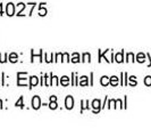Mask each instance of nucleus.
Listing matches in <instances>:
<instances>
[{
	"mask_svg": "<svg viewBox=\"0 0 151 137\" xmlns=\"http://www.w3.org/2000/svg\"><path fill=\"white\" fill-rule=\"evenodd\" d=\"M65 105H66V109L68 110H70V109H73L74 106V99L72 96H67L66 99H65Z\"/></svg>",
	"mask_w": 151,
	"mask_h": 137,
	"instance_id": "obj_1",
	"label": "nucleus"
},
{
	"mask_svg": "<svg viewBox=\"0 0 151 137\" xmlns=\"http://www.w3.org/2000/svg\"><path fill=\"white\" fill-rule=\"evenodd\" d=\"M32 106H33V109H35V110H38L39 107L41 106V101H40L39 96H34L33 97V99H32Z\"/></svg>",
	"mask_w": 151,
	"mask_h": 137,
	"instance_id": "obj_2",
	"label": "nucleus"
},
{
	"mask_svg": "<svg viewBox=\"0 0 151 137\" xmlns=\"http://www.w3.org/2000/svg\"><path fill=\"white\" fill-rule=\"evenodd\" d=\"M6 13H7L8 16H13L15 14V7H14L13 4H8L7 5V10H6Z\"/></svg>",
	"mask_w": 151,
	"mask_h": 137,
	"instance_id": "obj_3",
	"label": "nucleus"
},
{
	"mask_svg": "<svg viewBox=\"0 0 151 137\" xmlns=\"http://www.w3.org/2000/svg\"><path fill=\"white\" fill-rule=\"evenodd\" d=\"M92 107H93L96 111L100 110V101H99V99H94V101L92 102Z\"/></svg>",
	"mask_w": 151,
	"mask_h": 137,
	"instance_id": "obj_4",
	"label": "nucleus"
},
{
	"mask_svg": "<svg viewBox=\"0 0 151 137\" xmlns=\"http://www.w3.org/2000/svg\"><path fill=\"white\" fill-rule=\"evenodd\" d=\"M37 85H38V78H37L35 76L31 77V84H30L31 88L34 87V86H37Z\"/></svg>",
	"mask_w": 151,
	"mask_h": 137,
	"instance_id": "obj_5",
	"label": "nucleus"
},
{
	"mask_svg": "<svg viewBox=\"0 0 151 137\" xmlns=\"http://www.w3.org/2000/svg\"><path fill=\"white\" fill-rule=\"evenodd\" d=\"M100 82H101L102 86H107V85L110 82V80L108 79V77L105 76V77H102V78H101V81H100Z\"/></svg>",
	"mask_w": 151,
	"mask_h": 137,
	"instance_id": "obj_6",
	"label": "nucleus"
},
{
	"mask_svg": "<svg viewBox=\"0 0 151 137\" xmlns=\"http://www.w3.org/2000/svg\"><path fill=\"white\" fill-rule=\"evenodd\" d=\"M60 84L63 85V86H67L68 84H69V79H68V77H63L60 80Z\"/></svg>",
	"mask_w": 151,
	"mask_h": 137,
	"instance_id": "obj_7",
	"label": "nucleus"
},
{
	"mask_svg": "<svg viewBox=\"0 0 151 137\" xmlns=\"http://www.w3.org/2000/svg\"><path fill=\"white\" fill-rule=\"evenodd\" d=\"M9 61L12 62V63H15V62H17V55H16L15 53L10 54V57H9Z\"/></svg>",
	"mask_w": 151,
	"mask_h": 137,
	"instance_id": "obj_8",
	"label": "nucleus"
},
{
	"mask_svg": "<svg viewBox=\"0 0 151 137\" xmlns=\"http://www.w3.org/2000/svg\"><path fill=\"white\" fill-rule=\"evenodd\" d=\"M110 84L113 85V86H116V85L118 84V78L117 77H111L110 78Z\"/></svg>",
	"mask_w": 151,
	"mask_h": 137,
	"instance_id": "obj_9",
	"label": "nucleus"
},
{
	"mask_svg": "<svg viewBox=\"0 0 151 137\" xmlns=\"http://www.w3.org/2000/svg\"><path fill=\"white\" fill-rule=\"evenodd\" d=\"M80 85L86 86V85H88V78H86V77H82V78H81V81H80Z\"/></svg>",
	"mask_w": 151,
	"mask_h": 137,
	"instance_id": "obj_10",
	"label": "nucleus"
},
{
	"mask_svg": "<svg viewBox=\"0 0 151 137\" xmlns=\"http://www.w3.org/2000/svg\"><path fill=\"white\" fill-rule=\"evenodd\" d=\"M51 101V103L49 104V106H50V109H52V110H55V109H57V103H56V99H50Z\"/></svg>",
	"mask_w": 151,
	"mask_h": 137,
	"instance_id": "obj_11",
	"label": "nucleus"
},
{
	"mask_svg": "<svg viewBox=\"0 0 151 137\" xmlns=\"http://www.w3.org/2000/svg\"><path fill=\"white\" fill-rule=\"evenodd\" d=\"M116 62H118V63H121V62H123V52L116 55Z\"/></svg>",
	"mask_w": 151,
	"mask_h": 137,
	"instance_id": "obj_12",
	"label": "nucleus"
},
{
	"mask_svg": "<svg viewBox=\"0 0 151 137\" xmlns=\"http://www.w3.org/2000/svg\"><path fill=\"white\" fill-rule=\"evenodd\" d=\"M90 58H91V56L89 53H85L83 55V62H90L91 61Z\"/></svg>",
	"mask_w": 151,
	"mask_h": 137,
	"instance_id": "obj_13",
	"label": "nucleus"
},
{
	"mask_svg": "<svg viewBox=\"0 0 151 137\" xmlns=\"http://www.w3.org/2000/svg\"><path fill=\"white\" fill-rule=\"evenodd\" d=\"M16 106L24 107V104H23V97H19V99L16 102Z\"/></svg>",
	"mask_w": 151,
	"mask_h": 137,
	"instance_id": "obj_14",
	"label": "nucleus"
},
{
	"mask_svg": "<svg viewBox=\"0 0 151 137\" xmlns=\"http://www.w3.org/2000/svg\"><path fill=\"white\" fill-rule=\"evenodd\" d=\"M72 62H74V63L80 62V60H78V54H77V53L74 54V56H73V58H72Z\"/></svg>",
	"mask_w": 151,
	"mask_h": 137,
	"instance_id": "obj_15",
	"label": "nucleus"
},
{
	"mask_svg": "<svg viewBox=\"0 0 151 137\" xmlns=\"http://www.w3.org/2000/svg\"><path fill=\"white\" fill-rule=\"evenodd\" d=\"M144 84L148 85V86H150V85H151V77H147V78H145V80H144Z\"/></svg>",
	"mask_w": 151,
	"mask_h": 137,
	"instance_id": "obj_16",
	"label": "nucleus"
},
{
	"mask_svg": "<svg viewBox=\"0 0 151 137\" xmlns=\"http://www.w3.org/2000/svg\"><path fill=\"white\" fill-rule=\"evenodd\" d=\"M137 61H139V62H143L144 61L143 54H139V55H137Z\"/></svg>",
	"mask_w": 151,
	"mask_h": 137,
	"instance_id": "obj_17",
	"label": "nucleus"
},
{
	"mask_svg": "<svg viewBox=\"0 0 151 137\" xmlns=\"http://www.w3.org/2000/svg\"><path fill=\"white\" fill-rule=\"evenodd\" d=\"M45 13H47V10H43V8H42V6H41V10H40V15L41 16H43V15H45Z\"/></svg>",
	"mask_w": 151,
	"mask_h": 137,
	"instance_id": "obj_18",
	"label": "nucleus"
},
{
	"mask_svg": "<svg viewBox=\"0 0 151 137\" xmlns=\"http://www.w3.org/2000/svg\"><path fill=\"white\" fill-rule=\"evenodd\" d=\"M52 84L57 85L58 82H57V77H52Z\"/></svg>",
	"mask_w": 151,
	"mask_h": 137,
	"instance_id": "obj_19",
	"label": "nucleus"
},
{
	"mask_svg": "<svg viewBox=\"0 0 151 137\" xmlns=\"http://www.w3.org/2000/svg\"><path fill=\"white\" fill-rule=\"evenodd\" d=\"M0 14H2V6L0 5Z\"/></svg>",
	"mask_w": 151,
	"mask_h": 137,
	"instance_id": "obj_20",
	"label": "nucleus"
}]
</instances>
